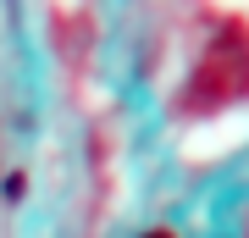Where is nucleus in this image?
Returning <instances> with one entry per match:
<instances>
[{
	"label": "nucleus",
	"instance_id": "f257e3e1",
	"mask_svg": "<svg viewBox=\"0 0 249 238\" xmlns=\"http://www.w3.org/2000/svg\"><path fill=\"white\" fill-rule=\"evenodd\" d=\"M0 194H6V200H22V172H11L6 183H0Z\"/></svg>",
	"mask_w": 249,
	"mask_h": 238
},
{
	"label": "nucleus",
	"instance_id": "f03ea898",
	"mask_svg": "<svg viewBox=\"0 0 249 238\" xmlns=\"http://www.w3.org/2000/svg\"><path fill=\"white\" fill-rule=\"evenodd\" d=\"M144 238H172V233H144Z\"/></svg>",
	"mask_w": 249,
	"mask_h": 238
}]
</instances>
